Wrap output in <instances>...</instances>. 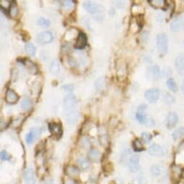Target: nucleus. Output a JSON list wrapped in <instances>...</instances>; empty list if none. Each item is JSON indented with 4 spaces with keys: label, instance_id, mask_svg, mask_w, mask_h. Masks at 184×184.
Here are the masks:
<instances>
[{
    "label": "nucleus",
    "instance_id": "nucleus-29",
    "mask_svg": "<svg viewBox=\"0 0 184 184\" xmlns=\"http://www.w3.org/2000/svg\"><path fill=\"white\" fill-rule=\"evenodd\" d=\"M106 85V80H104V78H100L96 82V88L97 90L100 91L103 89L104 86Z\"/></svg>",
    "mask_w": 184,
    "mask_h": 184
},
{
    "label": "nucleus",
    "instance_id": "nucleus-9",
    "mask_svg": "<svg viewBox=\"0 0 184 184\" xmlns=\"http://www.w3.org/2000/svg\"><path fill=\"white\" fill-rule=\"evenodd\" d=\"M179 118L175 112H170L166 117V126L168 128H173L177 125Z\"/></svg>",
    "mask_w": 184,
    "mask_h": 184
},
{
    "label": "nucleus",
    "instance_id": "nucleus-17",
    "mask_svg": "<svg viewBox=\"0 0 184 184\" xmlns=\"http://www.w3.org/2000/svg\"><path fill=\"white\" fill-rule=\"evenodd\" d=\"M67 174L71 178H78L80 175V170L76 166H69L67 168Z\"/></svg>",
    "mask_w": 184,
    "mask_h": 184
},
{
    "label": "nucleus",
    "instance_id": "nucleus-12",
    "mask_svg": "<svg viewBox=\"0 0 184 184\" xmlns=\"http://www.w3.org/2000/svg\"><path fill=\"white\" fill-rule=\"evenodd\" d=\"M41 134V129L39 128H34L31 130V132H28L26 134V137H25V141L27 144H32L35 139H36L37 136H40Z\"/></svg>",
    "mask_w": 184,
    "mask_h": 184
},
{
    "label": "nucleus",
    "instance_id": "nucleus-35",
    "mask_svg": "<svg viewBox=\"0 0 184 184\" xmlns=\"http://www.w3.org/2000/svg\"><path fill=\"white\" fill-rule=\"evenodd\" d=\"M9 15L12 17H16L18 15V8L16 5H11V7L9 8Z\"/></svg>",
    "mask_w": 184,
    "mask_h": 184
},
{
    "label": "nucleus",
    "instance_id": "nucleus-19",
    "mask_svg": "<svg viewBox=\"0 0 184 184\" xmlns=\"http://www.w3.org/2000/svg\"><path fill=\"white\" fill-rule=\"evenodd\" d=\"M78 165L81 169L83 171H86L90 167V162L87 158L84 157H80L78 160Z\"/></svg>",
    "mask_w": 184,
    "mask_h": 184
},
{
    "label": "nucleus",
    "instance_id": "nucleus-26",
    "mask_svg": "<svg viewBox=\"0 0 184 184\" xmlns=\"http://www.w3.org/2000/svg\"><path fill=\"white\" fill-rule=\"evenodd\" d=\"M151 74L154 80H158L160 78V70L158 65H154L151 69Z\"/></svg>",
    "mask_w": 184,
    "mask_h": 184
},
{
    "label": "nucleus",
    "instance_id": "nucleus-5",
    "mask_svg": "<svg viewBox=\"0 0 184 184\" xmlns=\"http://www.w3.org/2000/svg\"><path fill=\"white\" fill-rule=\"evenodd\" d=\"M160 90L157 88H151L147 90L144 93L146 100L150 103H155L160 98Z\"/></svg>",
    "mask_w": 184,
    "mask_h": 184
},
{
    "label": "nucleus",
    "instance_id": "nucleus-3",
    "mask_svg": "<svg viewBox=\"0 0 184 184\" xmlns=\"http://www.w3.org/2000/svg\"><path fill=\"white\" fill-rule=\"evenodd\" d=\"M83 7L87 12L90 14H96L104 12V7L100 5L93 2L86 1L83 3Z\"/></svg>",
    "mask_w": 184,
    "mask_h": 184
},
{
    "label": "nucleus",
    "instance_id": "nucleus-32",
    "mask_svg": "<svg viewBox=\"0 0 184 184\" xmlns=\"http://www.w3.org/2000/svg\"><path fill=\"white\" fill-rule=\"evenodd\" d=\"M150 172H151L152 175L155 177H157L161 174V170L157 165H152L150 168Z\"/></svg>",
    "mask_w": 184,
    "mask_h": 184
},
{
    "label": "nucleus",
    "instance_id": "nucleus-34",
    "mask_svg": "<svg viewBox=\"0 0 184 184\" xmlns=\"http://www.w3.org/2000/svg\"><path fill=\"white\" fill-rule=\"evenodd\" d=\"M62 7L65 10H69L73 8L74 7V2L71 0H67V1H63Z\"/></svg>",
    "mask_w": 184,
    "mask_h": 184
},
{
    "label": "nucleus",
    "instance_id": "nucleus-10",
    "mask_svg": "<svg viewBox=\"0 0 184 184\" xmlns=\"http://www.w3.org/2000/svg\"><path fill=\"white\" fill-rule=\"evenodd\" d=\"M171 29L174 33H178L184 29V20L182 17H179L173 20L171 23Z\"/></svg>",
    "mask_w": 184,
    "mask_h": 184
},
{
    "label": "nucleus",
    "instance_id": "nucleus-38",
    "mask_svg": "<svg viewBox=\"0 0 184 184\" xmlns=\"http://www.w3.org/2000/svg\"><path fill=\"white\" fill-rule=\"evenodd\" d=\"M81 142H82V144L84 147H88L90 144V140H89L88 138L86 137V136L85 137L83 138V139H82V141H81Z\"/></svg>",
    "mask_w": 184,
    "mask_h": 184
},
{
    "label": "nucleus",
    "instance_id": "nucleus-7",
    "mask_svg": "<svg viewBox=\"0 0 184 184\" xmlns=\"http://www.w3.org/2000/svg\"><path fill=\"white\" fill-rule=\"evenodd\" d=\"M128 169L132 173H136L140 168V162L139 156L134 155L129 157L128 162Z\"/></svg>",
    "mask_w": 184,
    "mask_h": 184
},
{
    "label": "nucleus",
    "instance_id": "nucleus-33",
    "mask_svg": "<svg viewBox=\"0 0 184 184\" xmlns=\"http://www.w3.org/2000/svg\"><path fill=\"white\" fill-rule=\"evenodd\" d=\"M38 24L42 27H49V25H50L51 22L48 19L44 18V17H41V18H40L38 20Z\"/></svg>",
    "mask_w": 184,
    "mask_h": 184
},
{
    "label": "nucleus",
    "instance_id": "nucleus-6",
    "mask_svg": "<svg viewBox=\"0 0 184 184\" xmlns=\"http://www.w3.org/2000/svg\"><path fill=\"white\" fill-rule=\"evenodd\" d=\"M49 132L51 135H52L53 137H55L56 139H59L61 136H62L63 134V130L62 128H61V125L58 123L56 122H51L49 124Z\"/></svg>",
    "mask_w": 184,
    "mask_h": 184
},
{
    "label": "nucleus",
    "instance_id": "nucleus-36",
    "mask_svg": "<svg viewBox=\"0 0 184 184\" xmlns=\"http://www.w3.org/2000/svg\"><path fill=\"white\" fill-rule=\"evenodd\" d=\"M142 137L145 143H149L152 139V135L149 133H147V132H143L142 134Z\"/></svg>",
    "mask_w": 184,
    "mask_h": 184
},
{
    "label": "nucleus",
    "instance_id": "nucleus-13",
    "mask_svg": "<svg viewBox=\"0 0 184 184\" xmlns=\"http://www.w3.org/2000/svg\"><path fill=\"white\" fill-rule=\"evenodd\" d=\"M175 66L177 72L180 74H184V54L180 53L175 60Z\"/></svg>",
    "mask_w": 184,
    "mask_h": 184
},
{
    "label": "nucleus",
    "instance_id": "nucleus-15",
    "mask_svg": "<svg viewBox=\"0 0 184 184\" xmlns=\"http://www.w3.org/2000/svg\"><path fill=\"white\" fill-rule=\"evenodd\" d=\"M24 179L26 184H35V175L32 168H27L24 173Z\"/></svg>",
    "mask_w": 184,
    "mask_h": 184
},
{
    "label": "nucleus",
    "instance_id": "nucleus-14",
    "mask_svg": "<svg viewBox=\"0 0 184 184\" xmlns=\"http://www.w3.org/2000/svg\"><path fill=\"white\" fill-rule=\"evenodd\" d=\"M19 100V96L12 89H8L6 92L5 100L9 104H14Z\"/></svg>",
    "mask_w": 184,
    "mask_h": 184
},
{
    "label": "nucleus",
    "instance_id": "nucleus-37",
    "mask_svg": "<svg viewBox=\"0 0 184 184\" xmlns=\"http://www.w3.org/2000/svg\"><path fill=\"white\" fill-rule=\"evenodd\" d=\"M1 159L2 160H9L10 159V156L8 154V152L5 150H2L1 152Z\"/></svg>",
    "mask_w": 184,
    "mask_h": 184
},
{
    "label": "nucleus",
    "instance_id": "nucleus-30",
    "mask_svg": "<svg viewBox=\"0 0 184 184\" xmlns=\"http://www.w3.org/2000/svg\"><path fill=\"white\" fill-rule=\"evenodd\" d=\"M136 118L138 121L142 124H145V123L147 121V116H146L145 114H142V113H137V112H136Z\"/></svg>",
    "mask_w": 184,
    "mask_h": 184
},
{
    "label": "nucleus",
    "instance_id": "nucleus-21",
    "mask_svg": "<svg viewBox=\"0 0 184 184\" xmlns=\"http://www.w3.org/2000/svg\"><path fill=\"white\" fill-rule=\"evenodd\" d=\"M59 71H60V65L59 62L56 61H53L49 66V72L52 74L56 75L59 74Z\"/></svg>",
    "mask_w": 184,
    "mask_h": 184
},
{
    "label": "nucleus",
    "instance_id": "nucleus-28",
    "mask_svg": "<svg viewBox=\"0 0 184 184\" xmlns=\"http://www.w3.org/2000/svg\"><path fill=\"white\" fill-rule=\"evenodd\" d=\"M163 102L167 105H171L175 103V98L169 92H165L163 96Z\"/></svg>",
    "mask_w": 184,
    "mask_h": 184
},
{
    "label": "nucleus",
    "instance_id": "nucleus-2",
    "mask_svg": "<svg viewBox=\"0 0 184 184\" xmlns=\"http://www.w3.org/2000/svg\"><path fill=\"white\" fill-rule=\"evenodd\" d=\"M157 48L160 54H166L168 50V36L165 33H160L157 36Z\"/></svg>",
    "mask_w": 184,
    "mask_h": 184
},
{
    "label": "nucleus",
    "instance_id": "nucleus-8",
    "mask_svg": "<svg viewBox=\"0 0 184 184\" xmlns=\"http://www.w3.org/2000/svg\"><path fill=\"white\" fill-rule=\"evenodd\" d=\"M149 153L153 157H163L165 155V150L161 146L157 144H154L150 146L149 149Z\"/></svg>",
    "mask_w": 184,
    "mask_h": 184
},
{
    "label": "nucleus",
    "instance_id": "nucleus-24",
    "mask_svg": "<svg viewBox=\"0 0 184 184\" xmlns=\"http://www.w3.org/2000/svg\"><path fill=\"white\" fill-rule=\"evenodd\" d=\"M25 49L28 55H30V56H35V53H36V47H35L33 43H27V44L25 45Z\"/></svg>",
    "mask_w": 184,
    "mask_h": 184
},
{
    "label": "nucleus",
    "instance_id": "nucleus-25",
    "mask_svg": "<svg viewBox=\"0 0 184 184\" xmlns=\"http://www.w3.org/2000/svg\"><path fill=\"white\" fill-rule=\"evenodd\" d=\"M132 146H133L134 150L136 152H141L144 150L143 143H142V142L139 139H136L134 140L133 142V144H132Z\"/></svg>",
    "mask_w": 184,
    "mask_h": 184
},
{
    "label": "nucleus",
    "instance_id": "nucleus-20",
    "mask_svg": "<svg viewBox=\"0 0 184 184\" xmlns=\"http://www.w3.org/2000/svg\"><path fill=\"white\" fill-rule=\"evenodd\" d=\"M88 157L91 160H92V161H98V160L100 159L101 154L99 152V150L92 149L88 152Z\"/></svg>",
    "mask_w": 184,
    "mask_h": 184
},
{
    "label": "nucleus",
    "instance_id": "nucleus-22",
    "mask_svg": "<svg viewBox=\"0 0 184 184\" xmlns=\"http://www.w3.org/2000/svg\"><path fill=\"white\" fill-rule=\"evenodd\" d=\"M166 84H167L168 88L172 92H176L179 90V87H178L175 81L173 78H168L167 82H166Z\"/></svg>",
    "mask_w": 184,
    "mask_h": 184
},
{
    "label": "nucleus",
    "instance_id": "nucleus-4",
    "mask_svg": "<svg viewBox=\"0 0 184 184\" xmlns=\"http://www.w3.org/2000/svg\"><path fill=\"white\" fill-rule=\"evenodd\" d=\"M53 35L50 31H43L39 33L36 37V41L39 44L46 45L52 42Z\"/></svg>",
    "mask_w": 184,
    "mask_h": 184
},
{
    "label": "nucleus",
    "instance_id": "nucleus-27",
    "mask_svg": "<svg viewBox=\"0 0 184 184\" xmlns=\"http://www.w3.org/2000/svg\"><path fill=\"white\" fill-rule=\"evenodd\" d=\"M184 136V127H180L174 131L172 134V137L174 140H178L181 139Z\"/></svg>",
    "mask_w": 184,
    "mask_h": 184
},
{
    "label": "nucleus",
    "instance_id": "nucleus-41",
    "mask_svg": "<svg viewBox=\"0 0 184 184\" xmlns=\"http://www.w3.org/2000/svg\"><path fill=\"white\" fill-rule=\"evenodd\" d=\"M44 184H54V183H53V179H49L45 180V182H44Z\"/></svg>",
    "mask_w": 184,
    "mask_h": 184
},
{
    "label": "nucleus",
    "instance_id": "nucleus-1",
    "mask_svg": "<svg viewBox=\"0 0 184 184\" xmlns=\"http://www.w3.org/2000/svg\"><path fill=\"white\" fill-rule=\"evenodd\" d=\"M76 106L77 100L75 97L72 94H69L66 96L64 99V102H63V108H64L65 116L77 111Z\"/></svg>",
    "mask_w": 184,
    "mask_h": 184
},
{
    "label": "nucleus",
    "instance_id": "nucleus-23",
    "mask_svg": "<svg viewBox=\"0 0 184 184\" xmlns=\"http://www.w3.org/2000/svg\"><path fill=\"white\" fill-rule=\"evenodd\" d=\"M66 118L67 123H69L70 124H75V123L78 121L79 118V114L78 111H75L72 113V114L67 115V116H66Z\"/></svg>",
    "mask_w": 184,
    "mask_h": 184
},
{
    "label": "nucleus",
    "instance_id": "nucleus-11",
    "mask_svg": "<svg viewBox=\"0 0 184 184\" xmlns=\"http://www.w3.org/2000/svg\"><path fill=\"white\" fill-rule=\"evenodd\" d=\"M87 43H88L87 35L82 32L79 33L76 43L74 44V48L77 49H83L86 46Z\"/></svg>",
    "mask_w": 184,
    "mask_h": 184
},
{
    "label": "nucleus",
    "instance_id": "nucleus-39",
    "mask_svg": "<svg viewBox=\"0 0 184 184\" xmlns=\"http://www.w3.org/2000/svg\"><path fill=\"white\" fill-rule=\"evenodd\" d=\"M155 121L152 119V118H147V121L145 123V125H147V126H150V127H152V126H155Z\"/></svg>",
    "mask_w": 184,
    "mask_h": 184
},
{
    "label": "nucleus",
    "instance_id": "nucleus-31",
    "mask_svg": "<svg viewBox=\"0 0 184 184\" xmlns=\"http://www.w3.org/2000/svg\"><path fill=\"white\" fill-rule=\"evenodd\" d=\"M31 105H32V102H31V100H30L29 98H25L22 100L21 107L24 110L29 109V108L31 107Z\"/></svg>",
    "mask_w": 184,
    "mask_h": 184
},
{
    "label": "nucleus",
    "instance_id": "nucleus-42",
    "mask_svg": "<svg viewBox=\"0 0 184 184\" xmlns=\"http://www.w3.org/2000/svg\"><path fill=\"white\" fill-rule=\"evenodd\" d=\"M182 90H183V92L184 93V80L183 81V85H182Z\"/></svg>",
    "mask_w": 184,
    "mask_h": 184
},
{
    "label": "nucleus",
    "instance_id": "nucleus-18",
    "mask_svg": "<svg viewBox=\"0 0 184 184\" xmlns=\"http://www.w3.org/2000/svg\"><path fill=\"white\" fill-rule=\"evenodd\" d=\"M24 64L26 66L27 70H28V72L31 73V74H36L38 72L36 65L31 60L27 59V61H25V62H24Z\"/></svg>",
    "mask_w": 184,
    "mask_h": 184
},
{
    "label": "nucleus",
    "instance_id": "nucleus-16",
    "mask_svg": "<svg viewBox=\"0 0 184 184\" xmlns=\"http://www.w3.org/2000/svg\"><path fill=\"white\" fill-rule=\"evenodd\" d=\"M152 7L156 9H165L167 6V2L165 0H150L148 1Z\"/></svg>",
    "mask_w": 184,
    "mask_h": 184
},
{
    "label": "nucleus",
    "instance_id": "nucleus-40",
    "mask_svg": "<svg viewBox=\"0 0 184 184\" xmlns=\"http://www.w3.org/2000/svg\"><path fill=\"white\" fill-rule=\"evenodd\" d=\"M65 184H75V182L72 179H67L65 181Z\"/></svg>",
    "mask_w": 184,
    "mask_h": 184
}]
</instances>
